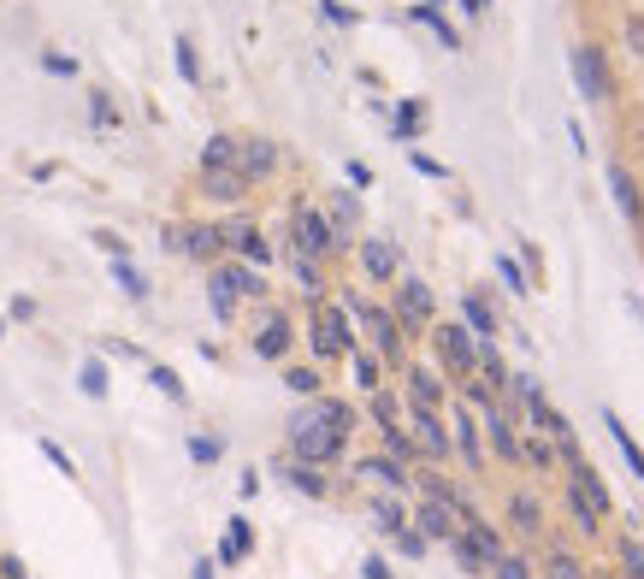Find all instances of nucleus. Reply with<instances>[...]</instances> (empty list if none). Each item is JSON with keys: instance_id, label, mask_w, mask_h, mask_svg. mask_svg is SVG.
Instances as JSON below:
<instances>
[{"instance_id": "nucleus-19", "label": "nucleus", "mask_w": 644, "mask_h": 579, "mask_svg": "<svg viewBox=\"0 0 644 579\" xmlns=\"http://www.w3.org/2000/svg\"><path fill=\"white\" fill-rule=\"evenodd\" d=\"M361 479H379L390 491H408V473H402L396 461H361Z\"/></svg>"}, {"instance_id": "nucleus-2", "label": "nucleus", "mask_w": 644, "mask_h": 579, "mask_svg": "<svg viewBox=\"0 0 644 579\" xmlns=\"http://www.w3.org/2000/svg\"><path fill=\"white\" fill-rule=\"evenodd\" d=\"M290 444H296V455L308 461V467H320V461H337L343 455V432H331V426H320V420H296L290 426Z\"/></svg>"}, {"instance_id": "nucleus-27", "label": "nucleus", "mask_w": 644, "mask_h": 579, "mask_svg": "<svg viewBox=\"0 0 644 579\" xmlns=\"http://www.w3.org/2000/svg\"><path fill=\"white\" fill-rule=\"evenodd\" d=\"M568 509H574V520H580V532H585V538H591V532H597V509L585 503L580 491H568Z\"/></svg>"}, {"instance_id": "nucleus-26", "label": "nucleus", "mask_w": 644, "mask_h": 579, "mask_svg": "<svg viewBox=\"0 0 644 579\" xmlns=\"http://www.w3.org/2000/svg\"><path fill=\"white\" fill-rule=\"evenodd\" d=\"M497 272H503V284H509L515 296H526V266H520L515 255H503V260H497Z\"/></svg>"}, {"instance_id": "nucleus-23", "label": "nucleus", "mask_w": 644, "mask_h": 579, "mask_svg": "<svg viewBox=\"0 0 644 579\" xmlns=\"http://www.w3.org/2000/svg\"><path fill=\"white\" fill-rule=\"evenodd\" d=\"M450 556H455V562H461V568H467V574H485V556H479V550H473V544H467L461 532H455V538H450Z\"/></svg>"}, {"instance_id": "nucleus-9", "label": "nucleus", "mask_w": 644, "mask_h": 579, "mask_svg": "<svg viewBox=\"0 0 644 579\" xmlns=\"http://www.w3.org/2000/svg\"><path fill=\"white\" fill-rule=\"evenodd\" d=\"M461 526H467V532H461V538H467V544H473V550H479V556H485V568H491V562H497V556H509V550H503V532H497V526H491V520L467 515V520H461Z\"/></svg>"}, {"instance_id": "nucleus-4", "label": "nucleus", "mask_w": 644, "mask_h": 579, "mask_svg": "<svg viewBox=\"0 0 644 579\" xmlns=\"http://www.w3.org/2000/svg\"><path fill=\"white\" fill-rule=\"evenodd\" d=\"M396 325H402V331L432 325V290H426V284H414V278H408V284L396 290Z\"/></svg>"}, {"instance_id": "nucleus-13", "label": "nucleus", "mask_w": 644, "mask_h": 579, "mask_svg": "<svg viewBox=\"0 0 644 579\" xmlns=\"http://www.w3.org/2000/svg\"><path fill=\"white\" fill-rule=\"evenodd\" d=\"M455 450L467 467H485V444H479V426H473V414H461L455 420Z\"/></svg>"}, {"instance_id": "nucleus-10", "label": "nucleus", "mask_w": 644, "mask_h": 579, "mask_svg": "<svg viewBox=\"0 0 644 579\" xmlns=\"http://www.w3.org/2000/svg\"><path fill=\"white\" fill-rule=\"evenodd\" d=\"M414 432H420V438H414L420 450H432V455H450V432H444V420H438V408H420V402H414Z\"/></svg>"}, {"instance_id": "nucleus-15", "label": "nucleus", "mask_w": 644, "mask_h": 579, "mask_svg": "<svg viewBox=\"0 0 644 579\" xmlns=\"http://www.w3.org/2000/svg\"><path fill=\"white\" fill-rule=\"evenodd\" d=\"M603 432L615 438V450L627 455V467H633V473H639V479H644V450H639V444H633V432H627V426H621L615 414H603Z\"/></svg>"}, {"instance_id": "nucleus-34", "label": "nucleus", "mask_w": 644, "mask_h": 579, "mask_svg": "<svg viewBox=\"0 0 644 579\" xmlns=\"http://www.w3.org/2000/svg\"><path fill=\"white\" fill-rule=\"evenodd\" d=\"M290 390H302V396H314V390H320V373H290Z\"/></svg>"}, {"instance_id": "nucleus-30", "label": "nucleus", "mask_w": 644, "mask_h": 579, "mask_svg": "<svg viewBox=\"0 0 644 579\" xmlns=\"http://www.w3.org/2000/svg\"><path fill=\"white\" fill-rule=\"evenodd\" d=\"M491 574H497V579H532V568H526L520 556H497V562H491Z\"/></svg>"}, {"instance_id": "nucleus-24", "label": "nucleus", "mask_w": 644, "mask_h": 579, "mask_svg": "<svg viewBox=\"0 0 644 579\" xmlns=\"http://www.w3.org/2000/svg\"><path fill=\"white\" fill-rule=\"evenodd\" d=\"M367 272L373 278H396V255H390L385 243H367Z\"/></svg>"}, {"instance_id": "nucleus-8", "label": "nucleus", "mask_w": 644, "mask_h": 579, "mask_svg": "<svg viewBox=\"0 0 644 579\" xmlns=\"http://www.w3.org/2000/svg\"><path fill=\"white\" fill-rule=\"evenodd\" d=\"M314 349H320V355H343V349H355V337H349V320H343L337 308H320V331H314Z\"/></svg>"}, {"instance_id": "nucleus-1", "label": "nucleus", "mask_w": 644, "mask_h": 579, "mask_svg": "<svg viewBox=\"0 0 644 579\" xmlns=\"http://www.w3.org/2000/svg\"><path fill=\"white\" fill-rule=\"evenodd\" d=\"M432 343H438V355H444V367H450L455 379H473L479 373V337L467 325H438Z\"/></svg>"}, {"instance_id": "nucleus-11", "label": "nucleus", "mask_w": 644, "mask_h": 579, "mask_svg": "<svg viewBox=\"0 0 644 579\" xmlns=\"http://www.w3.org/2000/svg\"><path fill=\"white\" fill-rule=\"evenodd\" d=\"M609 190H615V201H621V213L644 231V195H639V184H633V172H627V166H609Z\"/></svg>"}, {"instance_id": "nucleus-33", "label": "nucleus", "mask_w": 644, "mask_h": 579, "mask_svg": "<svg viewBox=\"0 0 644 579\" xmlns=\"http://www.w3.org/2000/svg\"><path fill=\"white\" fill-rule=\"evenodd\" d=\"M396 544H402V556H426V538L408 526V532H396Z\"/></svg>"}, {"instance_id": "nucleus-22", "label": "nucleus", "mask_w": 644, "mask_h": 579, "mask_svg": "<svg viewBox=\"0 0 644 579\" xmlns=\"http://www.w3.org/2000/svg\"><path fill=\"white\" fill-rule=\"evenodd\" d=\"M296 237H302V249H331V243H325V219L320 213H302V219H296Z\"/></svg>"}, {"instance_id": "nucleus-28", "label": "nucleus", "mask_w": 644, "mask_h": 579, "mask_svg": "<svg viewBox=\"0 0 644 579\" xmlns=\"http://www.w3.org/2000/svg\"><path fill=\"white\" fill-rule=\"evenodd\" d=\"M379 526H385L390 538H396V532H408V509H402V503H379Z\"/></svg>"}, {"instance_id": "nucleus-3", "label": "nucleus", "mask_w": 644, "mask_h": 579, "mask_svg": "<svg viewBox=\"0 0 644 579\" xmlns=\"http://www.w3.org/2000/svg\"><path fill=\"white\" fill-rule=\"evenodd\" d=\"M355 314L367 320V331H373V343H379V355H390V361H402V325H396V314H385V308H373V302H355Z\"/></svg>"}, {"instance_id": "nucleus-31", "label": "nucleus", "mask_w": 644, "mask_h": 579, "mask_svg": "<svg viewBox=\"0 0 644 579\" xmlns=\"http://www.w3.org/2000/svg\"><path fill=\"white\" fill-rule=\"evenodd\" d=\"M355 385L379 390V361H373V355H355Z\"/></svg>"}, {"instance_id": "nucleus-16", "label": "nucleus", "mask_w": 644, "mask_h": 579, "mask_svg": "<svg viewBox=\"0 0 644 579\" xmlns=\"http://www.w3.org/2000/svg\"><path fill=\"white\" fill-rule=\"evenodd\" d=\"M255 349L260 355H284V349H290V325L278 320V314H266V325L255 331Z\"/></svg>"}, {"instance_id": "nucleus-17", "label": "nucleus", "mask_w": 644, "mask_h": 579, "mask_svg": "<svg viewBox=\"0 0 644 579\" xmlns=\"http://www.w3.org/2000/svg\"><path fill=\"white\" fill-rule=\"evenodd\" d=\"M509 520H515L526 538H544V509H538L532 497H515V503H509Z\"/></svg>"}, {"instance_id": "nucleus-35", "label": "nucleus", "mask_w": 644, "mask_h": 579, "mask_svg": "<svg viewBox=\"0 0 644 579\" xmlns=\"http://www.w3.org/2000/svg\"><path fill=\"white\" fill-rule=\"evenodd\" d=\"M485 6H491V0H467V12H485Z\"/></svg>"}, {"instance_id": "nucleus-12", "label": "nucleus", "mask_w": 644, "mask_h": 579, "mask_svg": "<svg viewBox=\"0 0 644 579\" xmlns=\"http://www.w3.org/2000/svg\"><path fill=\"white\" fill-rule=\"evenodd\" d=\"M520 461H526V467H538L544 479L562 467V455H556V444H550V438H520Z\"/></svg>"}, {"instance_id": "nucleus-18", "label": "nucleus", "mask_w": 644, "mask_h": 579, "mask_svg": "<svg viewBox=\"0 0 644 579\" xmlns=\"http://www.w3.org/2000/svg\"><path fill=\"white\" fill-rule=\"evenodd\" d=\"M479 379H485V385L497 390V396H503V390H509V367H503V355H497V349H491V343H485V349H479Z\"/></svg>"}, {"instance_id": "nucleus-25", "label": "nucleus", "mask_w": 644, "mask_h": 579, "mask_svg": "<svg viewBox=\"0 0 644 579\" xmlns=\"http://www.w3.org/2000/svg\"><path fill=\"white\" fill-rule=\"evenodd\" d=\"M385 450L396 455V461H414V455H420V444H414V438H408L402 426H390V432H385Z\"/></svg>"}, {"instance_id": "nucleus-6", "label": "nucleus", "mask_w": 644, "mask_h": 579, "mask_svg": "<svg viewBox=\"0 0 644 579\" xmlns=\"http://www.w3.org/2000/svg\"><path fill=\"white\" fill-rule=\"evenodd\" d=\"M574 77H580L585 101H609V71H603V54L597 48H574Z\"/></svg>"}, {"instance_id": "nucleus-20", "label": "nucleus", "mask_w": 644, "mask_h": 579, "mask_svg": "<svg viewBox=\"0 0 644 579\" xmlns=\"http://www.w3.org/2000/svg\"><path fill=\"white\" fill-rule=\"evenodd\" d=\"M467 325H473V337H485V343L497 337V314H491L479 296H467Z\"/></svg>"}, {"instance_id": "nucleus-7", "label": "nucleus", "mask_w": 644, "mask_h": 579, "mask_svg": "<svg viewBox=\"0 0 644 579\" xmlns=\"http://www.w3.org/2000/svg\"><path fill=\"white\" fill-rule=\"evenodd\" d=\"M485 438H491V450L503 455V461H520V432H515V420H509L497 402L485 408Z\"/></svg>"}, {"instance_id": "nucleus-5", "label": "nucleus", "mask_w": 644, "mask_h": 579, "mask_svg": "<svg viewBox=\"0 0 644 579\" xmlns=\"http://www.w3.org/2000/svg\"><path fill=\"white\" fill-rule=\"evenodd\" d=\"M408 526H414L426 544H450V538H455V509H450V503H432V497H426V503H420V515L408 520Z\"/></svg>"}, {"instance_id": "nucleus-21", "label": "nucleus", "mask_w": 644, "mask_h": 579, "mask_svg": "<svg viewBox=\"0 0 644 579\" xmlns=\"http://www.w3.org/2000/svg\"><path fill=\"white\" fill-rule=\"evenodd\" d=\"M544 579H585V568L568 556V550H550V556H544Z\"/></svg>"}, {"instance_id": "nucleus-14", "label": "nucleus", "mask_w": 644, "mask_h": 579, "mask_svg": "<svg viewBox=\"0 0 644 579\" xmlns=\"http://www.w3.org/2000/svg\"><path fill=\"white\" fill-rule=\"evenodd\" d=\"M408 396H414L420 408H438V402H444V379L426 373V367H414V373H408Z\"/></svg>"}, {"instance_id": "nucleus-32", "label": "nucleus", "mask_w": 644, "mask_h": 579, "mask_svg": "<svg viewBox=\"0 0 644 579\" xmlns=\"http://www.w3.org/2000/svg\"><path fill=\"white\" fill-rule=\"evenodd\" d=\"M243 550H249V526H243V520H237V532H231V538H225V562H237V556H243Z\"/></svg>"}, {"instance_id": "nucleus-29", "label": "nucleus", "mask_w": 644, "mask_h": 579, "mask_svg": "<svg viewBox=\"0 0 644 579\" xmlns=\"http://www.w3.org/2000/svg\"><path fill=\"white\" fill-rule=\"evenodd\" d=\"M290 485H296V491H308V497H320V491H325V479L314 473V467H290Z\"/></svg>"}]
</instances>
